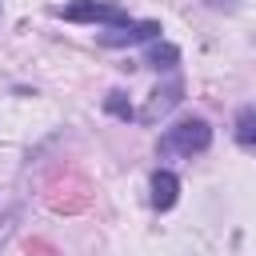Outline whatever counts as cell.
I'll return each instance as SVG.
<instances>
[{
    "label": "cell",
    "mask_w": 256,
    "mask_h": 256,
    "mask_svg": "<svg viewBox=\"0 0 256 256\" xmlns=\"http://www.w3.org/2000/svg\"><path fill=\"white\" fill-rule=\"evenodd\" d=\"M208 144H212V128L200 116H188V120L172 124L160 136V152L164 156H192V152H204Z\"/></svg>",
    "instance_id": "cell-1"
},
{
    "label": "cell",
    "mask_w": 256,
    "mask_h": 256,
    "mask_svg": "<svg viewBox=\"0 0 256 256\" xmlns=\"http://www.w3.org/2000/svg\"><path fill=\"white\" fill-rule=\"evenodd\" d=\"M60 16H64V20H76V24H84V20L128 24V12H124L120 4H104V0H72V4H64V8H60Z\"/></svg>",
    "instance_id": "cell-2"
},
{
    "label": "cell",
    "mask_w": 256,
    "mask_h": 256,
    "mask_svg": "<svg viewBox=\"0 0 256 256\" xmlns=\"http://www.w3.org/2000/svg\"><path fill=\"white\" fill-rule=\"evenodd\" d=\"M152 36H160V24L156 20H128V24H116V28L100 32V44L128 48V44H140V40H152Z\"/></svg>",
    "instance_id": "cell-3"
},
{
    "label": "cell",
    "mask_w": 256,
    "mask_h": 256,
    "mask_svg": "<svg viewBox=\"0 0 256 256\" xmlns=\"http://www.w3.org/2000/svg\"><path fill=\"white\" fill-rule=\"evenodd\" d=\"M180 92H184V84H180V80H168L164 88H156V92H152V100H148V108L140 112V120H144V124L160 120L168 108H176V104H180Z\"/></svg>",
    "instance_id": "cell-4"
},
{
    "label": "cell",
    "mask_w": 256,
    "mask_h": 256,
    "mask_svg": "<svg viewBox=\"0 0 256 256\" xmlns=\"http://www.w3.org/2000/svg\"><path fill=\"white\" fill-rule=\"evenodd\" d=\"M176 192H180V180H176L168 168H160V172L152 176V208L168 212V208L176 204Z\"/></svg>",
    "instance_id": "cell-5"
},
{
    "label": "cell",
    "mask_w": 256,
    "mask_h": 256,
    "mask_svg": "<svg viewBox=\"0 0 256 256\" xmlns=\"http://www.w3.org/2000/svg\"><path fill=\"white\" fill-rule=\"evenodd\" d=\"M176 60H180V52H176L172 44H152V48H148V56H144V64H152L156 72H160V68H172Z\"/></svg>",
    "instance_id": "cell-6"
},
{
    "label": "cell",
    "mask_w": 256,
    "mask_h": 256,
    "mask_svg": "<svg viewBox=\"0 0 256 256\" xmlns=\"http://www.w3.org/2000/svg\"><path fill=\"white\" fill-rule=\"evenodd\" d=\"M236 140L240 144H256V104H248L236 116Z\"/></svg>",
    "instance_id": "cell-7"
},
{
    "label": "cell",
    "mask_w": 256,
    "mask_h": 256,
    "mask_svg": "<svg viewBox=\"0 0 256 256\" xmlns=\"http://www.w3.org/2000/svg\"><path fill=\"white\" fill-rule=\"evenodd\" d=\"M108 112L120 116V120H132V108L124 104V92H108Z\"/></svg>",
    "instance_id": "cell-8"
}]
</instances>
